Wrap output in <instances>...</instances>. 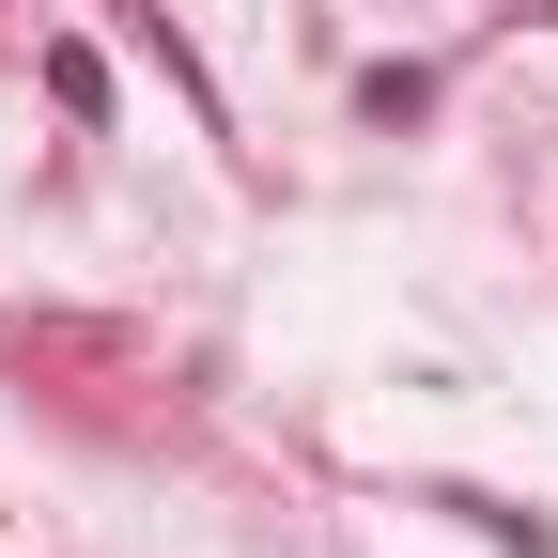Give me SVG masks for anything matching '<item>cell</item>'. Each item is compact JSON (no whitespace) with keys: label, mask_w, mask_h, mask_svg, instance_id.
<instances>
[{"label":"cell","mask_w":558,"mask_h":558,"mask_svg":"<svg viewBox=\"0 0 558 558\" xmlns=\"http://www.w3.org/2000/svg\"><path fill=\"white\" fill-rule=\"evenodd\" d=\"M47 94H62V109L94 124V109H109V62H94V47H47Z\"/></svg>","instance_id":"cell-1"},{"label":"cell","mask_w":558,"mask_h":558,"mask_svg":"<svg viewBox=\"0 0 558 558\" xmlns=\"http://www.w3.org/2000/svg\"><path fill=\"white\" fill-rule=\"evenodd\" d=\"M527 16H558V0H527Z\"/></svg>","instance_id":"cell-2"}]
</instances>
